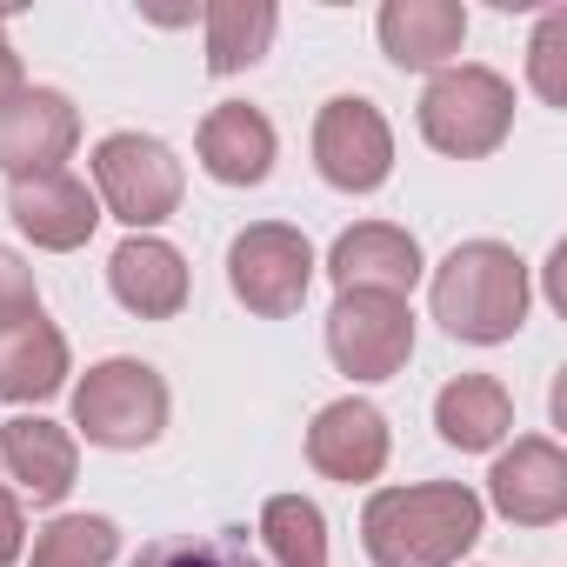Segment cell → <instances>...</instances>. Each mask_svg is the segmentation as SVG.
<instances>
[{"label": "cell", "mask_w": 567, "mask_h": 567, "mask_svg": "<svg viewBox=\"0 0 567 567\" xmlns=\"http://www.w3.org/2000/svg\"><path fill=\"white\" fill-rule=\"evenodd\" d=\"M361 540L374 567H454L481 540V494L461 481L381 487L361 514Z\"/></svg>", "instance_id": "1"}, {"label": "cell", "mask_w": 567, "mask_h": 567, "mask_svg": "<svg viewBox=\"0 0 567 567\" xmlns=\"http://www.w3.org/2000/svg\"><path fill=\"white\" fill-rule=\"evenodd\" d=\"M434 321L454 341L494 348L514 341L527 321V267L501 240H467L434 267Z\"/></svg>", "instance_id": "2"}, {"label": "cell", "mask_w": 567, "mask_h": 567, "mask_svg": "<svg viewBox=\"0 0 567 567\" xmlns=\"http://www.w3.org/2000/svg\"><path fill=\"white\" fill-rule=\"evenodd\" d=\"M514 127V87L494 68H441L421 94V134L427 147L454 161H481Z\"/></svg>", "instance_id": "3"}, {"label": "cell", "mask_w": 567, "mask_h": 567, "mask_svg": "<svg viewBox=\"0 0 567 567\" xmlns=\"http://www.w3.org/2000/svg\"><path fill=\"white\" fill-rule=\"evenodd\" d=\"M74 427L94 447H154L167 427V381L147 361H101L74 388Z\"/></svg>", "instance_id": "4"}, {"label": "cell", "mask_w": 567, "mask_h": 567, "mask_svg": "<svg viewBox=\"0 0 567 567\" xmlns=\"http://www.w3.org/2000/svg\"><path fill=\"white\" fill-rule=\"evenodd\" d=\"M308 280H315V247L308 234L280 227V220H260L247 234H234L227 247V288L247 301V315H295L308 301Z\"/></svg>", "instance_id": "5"}, {"label": "cell", "mask_w": 567, "mask_h": 567, "mask_svg": "<svg viewBox=\"0 0 567 567\" xmlns=\"http://www.w3.org/2000/svg\"><path fill=\"white\" fill-rule=\"evenodd\" d=\"M94 187H101L114 220L154 227L181 207V161L154 134H107L94 147Z\"/></svg>", "instance_id": "6"}, {"label": "cell", "mask_w": 567, "mask_h": 567, "mask_svg": "<svg viewBox=\"0 0 567 567\" xmlns=\"http://www.w3.org/2000/svg\"><path fill=\"white\" fill-rule=\"evenodd\" d=\"M328 354L354 381H388L414 354V315L394 295H341L328 315Z\"/></svg>", "instance_id": "7"}, {"label": "cell", "mask_w": 567, "mask_h": 567, "mask_svg": "<svg viewBox=\"0 0 567 567\" xmlns=\"http://www.w3.org/2000/svg\"><path fill=\"white\" fill-rule=\"evenodd\" d=\"M81 141V114L68 94L54 87H14V94H0V174H61V161L74 154Z\"/></svg>", "instance_id": "8"}, {"label": "cell", "mask_w": 567, "mask_h": 567, "mask_svg": "<svg viewBox=\"0 0 567 567\" xmlns=\"http://www.w3.org/2000/svg\"><path fill=\"white\" fill-rule=\"evenodd\" d=\"M315 161L341 194H374L394 167V134H388L381 107L361 101V94L328 101L321 121H315Z\"/></svg>", "instance_id": "9"}, {"label": "cell", "mask_w": 567, "mask_h": 567, "mask_svg": "<svg viewBox=\"0 0 567 567\" xmlns=\"http://www.w3.org/2000/svg\"><path fill=\"white\" fill-rule=\"evenodd\" d=\"M328 274H334L341 295H394V301H408V288L421 280V247H414V234H401L388 220H361V227H348L334 240Z\"/></svg>", "instance_id": "10"}, {"label": "cell", "mask_w": 567, "mask_h": 567, "mask_svg": "<svg viewBox=\"0 0 567 567\" xmlns=\"http://www.w3.org/2000/svg\"><path fill=\"white\" fill-rule=\"evenodd\" d=\"M487 494H494V507H501L514 527H547V520L567 514V454H560L554 441L527 434V441H514V447L494 461Z\"/></svg>", "instance_id": "11"}, {"label": "cell", "mask_w": 567, "mask_h": 567, "mask_svg": "<svg viewBox=\"0 0 567 567\" xmlns=\"http://www.w3.org/2000/svg\"><path fill=\"white\" fill-rule=\"evenodd\" d=\"M8 214L48 254H74L81 240H94V220H101L87 181H74V174H28V181H14Z\"/></svg>", "instance_id": "12"}, {"label": "cell", "mask_w": 567, "mask_h": 567, "mask_svg": "<svg viewBox=\"0 0 567 567\" xmlns=\"http://www.w3.org/2000/svg\"><path fill=\"white\" fill-rule=\"evenodd\" d=\"M74 434L61 421H41V414H14L0 421V467L8 481L34 501V507H54L68 487H74Z\"/></svg>", "instance_id": "13"}, {"label": "cell", "mask_w": 567, "mask_h": 567, "mask_svg": "<svg viewBox=\"0 0 567 567\" xmlns=\"http://www.w3.org/2000/svg\"><path fill=\"white\" fill-rule=\"evenodd\" d=\"M308 461L328 481H374L388 467V421L368 401H334L308 427Z\"/></svg>", "instance_id": "14"}, {"label": "cell", "mask_w": 567, "mask_h": 567, "mask_svg": "<svg viewBox=\"0 0 567 567\" xmlns=\"http://www.w3.org/2000/svg\"><path fill=\"white\" fill-rule=\"evenodd\" d=\"M461 41H467V8L461 0H388L381 8V48L408 74L447 68L461 54Z\"/></svg>", "instance_id": "15"}, {"label": "cell", "mask_w": 567, "mask_h": 567, "mask_svg": "<svg viewBox=\"0 0 567 567\" xmlns=\"http://www.w3.org/2000/svg\"><path fill=\"white\" fill-rule=\"evenodd\" d=\"M107 280H114V301L141 321H167V315L187 308V260L154 234L121 240L114 260H107Z\"/></svg>", "instance_id": "16"}, {"label": "cell", "mask_w": 567, "mask_h": 567, "mask_svg": "<svg viewBox=\"0 0 567 567\" xmlns=\"http://www.w3.org/2000/svg\"><path fill=\"white\" fill-rule=\"evenodd\" d=\"M200 167L227 187H260L267 167H274V127L260 107L247 101H227L200 121Z\"/></svg>", "instance_id": "17"}, {"label": "cell", "mask_w": 567, "mask_h": 567, "mask_svg": "<svg viewBox=\"0 0 567 567\" xmlns=\"http://www.w3.org/2000/svg\"><path fill=\"white\" fill-rule=\"evenodd\" d=\"M68 381V341L54 321L21 315L0 328V401H48Z\"/></svg>", "instance_id": "18"}, {"label": "cell", "mask_w": 567, "mask_h": 567, "mask_svg": "<svg viewBox=\"0 0 567 567\" xmlns=\"http://www.w3.org/2000/svg\"><path fill=\"white\" fill-rule=\"evenodd\" d=\"M434 427L447 447L481 454V447H501V434L514 427V401L494 374H461L434 394Z\"/></svg>", "instance_id": "19"}, {"label": "cell", "mask_w": 567, "mask_h": 567, "mask_svg": "<svg viewBox=\"0 0 567 567\" xmlns=\"http://www.w3.org/2000/svg\"><path fill=\"white\" fill-rule=\"evenodd\" d=\"M280 14L267 0H214L207 8V74H240L267 54Z\"/></svg>", "instance_id": "20"}, {"label": "cell", "mask_w": 567, "mask_h": 567, "mask_svg": "<svg viewBox=\"0 0 567 567\" xmlns=\"http://www.w3.org/2000/svg\"><path fill=\"white\" fill-rule=\"evenodd\" d=\"M260 540L274 567H328V520L308 494H274L260 507Z\"/></svg>", "instance_id": "21"}, {"label": "cell", "mask_w": 567, "mask_h": 567, "mask_svg": "<svg viewBox=\"0 0 567 567\" xmlns=\"http://www.w3.org/2000/svg\"><path fill=\"white\" fill-rule=\"evenodd\" d=\"M121 554V527L107 514H61L34 540V567H107Z\"/></svg>", "instance_id": "22"}, {"label": "cell", "mask_w": 567, "mask_h": 567, "mask_svg": "<svg viewBox=\"0 0 567 567\" xmlns=\"http://www.w3.org/2000/svg\"><path fill=\"white\" fill-rule=\"evenodd\" d=\"M134 567H267L234 527L227 534H174V540H154L134 554Z\"/></svg>", "instance_id": "23"}, {"label": "cell", "mask_w": 567, "mask_h": 567, "mask_svg": "<svg viewBox=\"0 0 567 567\" xmlns=\"http://www.w3.org/2000/svg\"><path fill=\"white\" fill-rule=\"evenodd\" d=\"M527 74H534V94L547 107H567V14H547L540 21L534 54H527Z\"/></svg>", "instance_id": "24"}, {"label": "cell", "mask_w": 567, "mask_h": 567, "mask_svg": "<svg viewBox=\"0 0 567 567\" xmlns=\"http://www.w3.org/2000/svg\"><path fill=\"white\" fill-rule=\"evenodd\" d=\"M21 315H41V295H34V274L14 247H0V328L21 321Z\"/></svg>", "instance_id": "25"}, {"label": "cell", "mask_w": 567, "mask_h": 567, "mask_svg": "<svg viewBox=\"0 0 567 567\" xmlns=\"http://www.w3.org/2000/svg\"><path fill=\"white\" fill-rule=\"evenodd\" d=\"M21 540H28V520H21V501L0 487V567L21 560Z\"/></svg>", "instance_id": "26"}, {"label": "cell", "mask_w": 567, "mask_h": 567, "mask_svg": "<svg viewBox=\"0 0 567 567\" xmlns=\"http://www.w3.org/2000/svg\"><path fill=\"white\" fill-rule=\"evenodd\" d=\"M21 87V54L8 48V21H0V94H14Z\"/></svg>", "instance_id": "27"}, {"label": "cell", "mask_w": 567, "mask_h": 567, "mask_svg": "<svg viewBox=\"0 0 567 567\" xmlns=\"http://www.w3.org/2000/svg\"><path fill=\"white\" fill-rule=\"evenodd\" d=\"M547 295H554V308H567V240H560L554 260H547Z\"/></svg>", "instance_id": "28"}]
</instances>
